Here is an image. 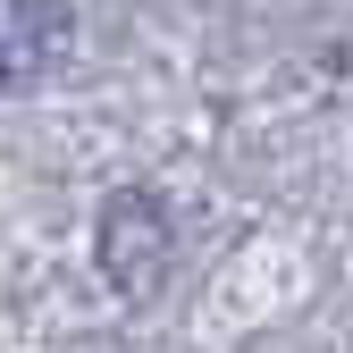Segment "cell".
<instances>
[{
	"label": "cell",
	"mask_w": 353,
	"mask_h": 353,
	"mask_svg": "<svg viewBox=\"0 0 353 353\" xmlns=\"http://www.w3.org/2000/svg\"><path fill=\"white\" fill-rule=\"evenodd\" d=\"M76 17L68 9H26V0H0V84H34L51 59H68Z\"/></svg>",
	"instance_id": "1"
}]
</instances>
